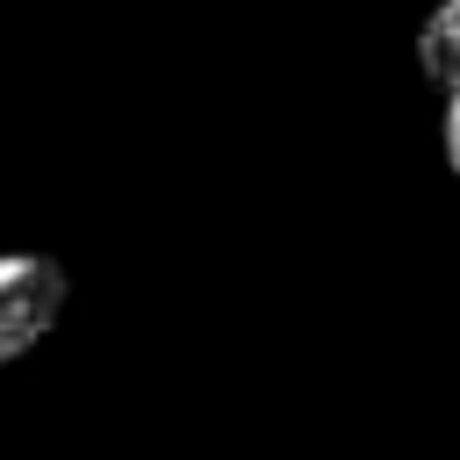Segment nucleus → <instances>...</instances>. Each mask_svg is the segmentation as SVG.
I'll return each mask as SVG.
<instances>
[{"label":"nucleus","instance_id":"obj_1","mask_svg":"<svg viewBox=\"0 0 460 460\" xmlns=\"http://www.w3.org/2000/svg\"><path fill=\"white\" fill-rule=\"evenodd\" d=\"M65 316V266L43 252H0V367L29 359Z\"/></svg>","mask_w":460,"mask_h":460},{"label":"nucleus","instance_id":"obj_2","mask_svg":"<svg viewBox=\"0 0 460 460\" xmlns=\"http://www.w3.org/2000/svg\"><path fill=\"white\" fill-rule=\"evenodd\" d=\"M417 58H424V72H431L438 86L460 79V0H438V7H431V22L417 29Z\"/></svg>","mask_w":460,"mask_h":460},{"label":"nucleus","instance_id":"obj_3","mask_svg":"<svg viewBox=\"0 0 460 460\" xmlns=\"http://www.w3.org/2000/svg\"><path fill=\"white\" fill-rule=\"evenodd\" d=\"M438 144H446V165H453V180H460V79L446 86V122H438Z\"/></svg>","mask_w":460,"mask_h":460}]
</instances>
